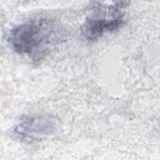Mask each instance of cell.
Segmentation results:
<instances>
[{"label": "cell", "instance_id": "6da1fadb", "mask_svg": "<svg viewBox=\"0 0 160 160\" xmlns=\"http://www.w3.org/2000/svg\"><path fill=\"white\" fill-rule=\"evenodd\" d=\"M64 37V29L58 21L40 18L14 27L8 35V41L16 53L38 62L61 44Z\"/></svg>", "mask_w": 160, "mask_h": 160}, {"label": "cell", "instance_id": "7a4b0ae2", "mask_svg": "<svg viewBox=\"0 0 160 160\" xmlns=\"http://www.w3.org/2000/svg\"><path fill=\"white\" fill-rule=\"evenodd\" d=\"M129 2H116L112 4L101 2L94 4L90 9L81 26V34L90 41H94L108 32L118 29L123 23L124 9Z\"/></svg>", "mask_w": 160, "mask_h": 160}, {"label": "cell", "instance_id": "3957f363", "mask_svg": "<svg viewBox=\"0 0 160 160\" xmlns=\"http://www.w3.org/2000/svg\"><path fill=\"white\" fill-rule=\"evenodd\" d=\"M59 125L56 118L51 115L24 116L14 126L11 134L21 142L34 143L54 135Z\"/></svg>", "mask_w": 160, "mask_h": 160}]
</instances>
